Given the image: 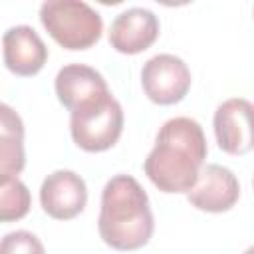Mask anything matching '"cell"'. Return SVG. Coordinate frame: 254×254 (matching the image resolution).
<instances>
[{
	"label": "cell",
	"mask_w": 254,
	"mask_h": 254,
	"mask_svg": "<svg viewBox=\"0 0 254 254\" xmlns=\"http://www.w3.org/2000/svg\"><path fill=\"white\" fill-rule=\"evenodd\" d=\"M208 147L198 121L173 117L161 125L143 163L149 181L163 192H189L204 167Z\"/></svg>",
	"instance_id": "obj_1"
},
{
	"label": "cell",
	"mask_w": 254,
	"mask_h": 254,
	"mask_svg": "<svg viewBox=\"0 0 254 254\" xmlns=\"http://www.w3.org/2000/svg\"><path fill=\"white\" fill-rule=\"evenodd\" d=\"M97 228L101 240L121 252L139 250L151 240L155 218L149 196L135 177L115 175L105 183Z\"/></svg>",
	"instance_id": "obj_2"
},
{
	"label": "cell",
	"mask_w": 254,
	"mask_h": 254,
	"mask_svg": "<svg viewBox=\"0 0 254 254\" xmlns=\"http://www.w3.org/2000/svg\"><path fill=\"white\" fill-rule=\"evenodd\" d=\"M40 22L65 50H87L99 42L103 20L81 0H48L40 6Z\"/></svg>",
	"instance_id": "obj_3"
},
{
	"label": "cell",
	"mask_w": 254,
	"mask_h": 254,
	"mask_svg": "<svg viewBox=\"0 0 254 254\" xmlns=\"http://www.w3.org/2000/svg\"><path fill=\"white\" fill-rule=\"evenodd\" d=\"M69 131L73 143L87 151L99 153L111 149L123 131V109L121 103L111 95L91 99L71 111Z\"/></svg>",
	"instance_id": "obj_4"
},
{
	"label": "cell",
	"mask_w": 254,
	"mask_h": 254,
	"mask_svg": "<svg viewBox=\"0 0 254 254\" xmlns=\"http://www.w3.org/2000/svg\"><path fill=\"white\" fill-rule=\"evenodd\" d=\"M190 81L189 65L173 54H157L149 58L141 69L143 91L157 105H173L185 99Z\"/></svg>",
	"instance_id": "obj_5"
},
{
	"label": "cell",
	"mask_w": 254,
	"mask_h": 254,
	"mask_svg": "<svg viewBox=\"0 0 254 254\" xmlns=\"http://www.w3.org/2000/svg\"><path fill=\"white\" fill-rule=\"evenodd\" d=\"M214 137L228 155H244L254 149V103L244 97L222 101L214 111Z\"/></svg>",
	"instance_id": "obj_6"
},
{
	"label": "cell",
	"mask_w": 254,
	"mask_h": 254,
	"mask_svg": "<svg viewBox=\"0 0 254 254\" xmlns=\"http://www.w3.org/2000/svg\"><path fill=\"white\" fill-rule=\"evenodd\" d=\"M40 204L44 212L56 220H69L83 212L87 204L85 181L65 169L50 173L40 187Z\"/></svg>",
	"instance_id": "obj_7"
},
{
	"label": "cell",
	"mask_w": 254,
	"mask_h": 254,
	"mask_svg": "<svg viewBox=\"0 0 254 254\" xmlns=\"http://www.w3.org/2000/svg\"><path fill=\"white\" fill-rule=\"evenodd\" d=\"M240 196L236 175L222 165H204L198 173L194 187L187 192L189 202L204 212H226Z\"/></svg>",
	"instance_id": "obj_8"
},
{
	"label": "cell",
	"mask_w": 254,
	"mask_h": 254,
	"mask_svg": "<svg viewBox=\"0 0 254 254\" xmlns=\"http://www.w3.org/2000/svg\"><path fill=\"white\" fill-rule=\"evenodd\" d=\"M159 18L147 8H127L115 16L109 28V44L119 54H141L159 38Z\"/></svg>",
	"instance_id": "obj_9"
},
{
	"label": "cell",
	"mask_w": 254,
	"mask_h": 254,
	"mask_svg": "<svg viewBox=\"0 0 254 254\" xmlns=\"http://www.w3.org/2000/svg\"><path fill=\"white\" fill-rule=\"evenodd\" d=\"M2 54L4 65L20 77L36 75L48 62V48L44 40L32 26L26 24L8 28L4 32Z\"/></svg>",
	"instance_id": "obj_10"
},
{
	"label": "cell",
	"mask_w": 254,
	"mask_h": 254,
	"mask_svg": "<svg viewBox=\"0 0 254 254\" xmlns=\"http://www.w3.org/2000/svg\"><path fill=\"white\" fill-rule=\"evenodd\" d=\"M56 95L60 103L73 111L79 105L109 93L105 77L85 64H67L56 75Z\"/></svg>",
	"instance_id": "obj_11"
},
{
	"label": "cell",
	"mask_w": 254,
	"mask_h": 254,
	"mask_svg": "<svg viewBox=\"0 0 254 254\" xmlns=\"http://www.w3.org/2000/svg\"><path fill=\"white\" fill-rule=\"evenodd\" d=\"M0 115V177H18L26 165L24 123L20 115L6 103H2Z\"/></svg>",
	"instance_id": "obj_12"
},
{
	"label": "cell",
	"mask_w": 254,
	"mask_h": 254,
	"mask_svg": "<svg viewBox=\"0 0 254 254\" xmlns=\"http://www.w3.org/2000/svg\"><path fill=\"white\" fill-rule=\"evenodd\" d=\"M30 210V190L18 177H0V220H20Z\"/></svg>",
	"instance_id": "obj_13"
},
{
	"label": "cell",
	"mask_w": 254,
	"mask_h": 254,
	"mask_svg": "<svg viewBox=\"0 0 254 254\" xmlns=\"http://www.w3.org/2000/svg\"><path fill=\"white\" fill-rule=\"evenodd\" d=\"M0 254H46L42 240L28 230H14L2 238Z\"/></svg>",
	"instance_id": "obj_14"
},
{
	"label": "cell",
	"mask_w": 254,
	"mask_h": 254,
	"mask_svg": "<svg viewBox=\"0 0 254 254\" xmlns=\"http://www.w3.org/2000/svg\"><path fill=\"white\" fill-rule=\"evenodd\" d=\"M244 254H254V246H250V248H246V250H244Z\"/></svg>",
	"instance_id": "obj_15"
},
{
	"label": "cell",
	"mask_w": 254,
	"mask_h": 254,
	"mask_svg": "<svg viewBox=\"0 0 254 254\" xmlns=\"http://www.w3.org/2000/svg\"><path fill=\"white\" fill-rule=\"evenodd\" d=\"M252 183H254V181H252Z\"/></svg>",
	"instance_id": "obj_16"
}]
</instances>
